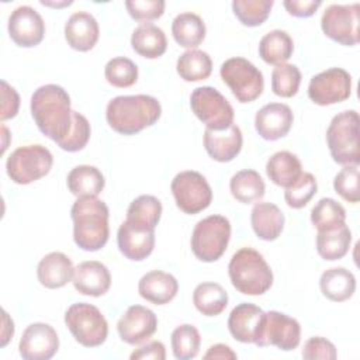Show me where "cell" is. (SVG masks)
Masks as SVG:
<instances>
[{"label":"cell","instance_id":"obj_1","mask_svg":"<svg viewBox=\"0 0 360 360\" xmlns=\"http://www.w3.org/2000/svg\"><path fill=\"white\" fill-rule=\"evenodd\" d=\"M31 115L38 129L59 143L72 129L73 110L66 90L58 84H44L31 96Z\"/></svg>","mask_w":360,"mask_h":360},{"label":"cell","instance_id":"obj_2","mask_svg":"<svg viewBox=\"0 0 360 360\" xmlns=\"http://www.w3.org/2000/svg\"><path fill=\"white\" fill-rule=\"evenodd\" d=\"M162 115L158 98L148 94L117 96L108 101L105 120L121 135H135L153 125Z\"/></svg>","mask_w":360,"mask_h":360},{"label":"cell","instance_id":"obj_3","mask_svg":"<svg viewBox=\"0 0 360 360\" xmlns=\"http://www.w3.org/2000/svg\"><path fill=\"white\" fill-rule=\"evenodd\" d=\"M108 215V207L103 200L79 197L70 210L75 243L86 252L104 248L110 236Z\"/></svg>","mask_w":360,"mask_h":360},{"label":"cell","instance_id":"obj_4","mask_svg":"<svg viewBox=\"0 0 360 360\" xmlns=\"http://www.w3.org/2000/svg\"><path fill=\"white\" fill-rule=\"evenodd\" d=\"M232 285L245 295H262L273 284V271L263 255L253 248L235 252L228 264Z\"/></svg>","mask_w":360,"mask_h":360},{"label":"cell","instance_id":"obj_5","mask_svg":"<svg viewBox=\"0 0 360 360\" xmlns=\"http://www.w3.org/2000/svg\"><path fill=\"white\" fill-rule=\"evenodd\" d=\"M326 143L336 163L359 166V114L356 110L342 111L332 118L326 129Z\"/></svg>","mask_w":360,"mask_h":360},{"label":"cell","instance_id":"obj_6","mask_svg":"<svg viewBox=\"0 0 360 360\" xmlns=\"http://www.w3.org/2000/svg\"><path fill=\"white\" fill-rule=\"evenodd\" d=\"M231 239V222L224 215H210L198 221L191 235L194 256L205 263L217 262Z\"/></svg>","mask_w":360,"mask_h":360},{"label":"cell","instance_id":"obj_7","mask_svg":"<svg viewBox=\"0 0 360 360\" xmlns=\"http://www.w3.org/2000/svg\"><path fill=\"white\" fill-rule=\"evenodd\" d=\"M65 323L77 343L84 347L101 346L108 336V323L101 311L87 302L72 304L65 312Z\"/></svg>","mask_w":360,"mask_h":360},{"label":"cell","instance_id":"obj_8","mask_svg":"<svg viewBox=\"0 0 360 360\" xmlns=\"http://www.w3.org/2000/svg\"><path fill=\"white\" fill-rule=\"evenodd\" d=\"M52 165L53 156L48 148L25 145L11 152L6 162V170L15 184H30L46 176Z\"/></svg>","mask_w":360,"mask_h":360},{"label":"cell","instance_id":"obj_9","mask_svg":"<svg viewBox=\"0 0 360 360\" xmlns=\"http://www.w3.org/2000/svg\"><path fill=\"white\" fill-rule=\"evenodd\" d=\"M221 79L239 103L255 101L264 89L262 72L245 58H229L219 69Z\"/></svg>","mask_w":360,"mask_h":360},{"label":"cell","instance_id":"obj_10","mask_svg":"<svg viewBox=\"0 0 360 360\" xmlns=\"http://www.w3.org/2000/svg\"><path fill=\"white\" fill-rule=\"evenodd\" d=\"M190 107L208 129L222 131L233 124L235 114L231 103L211 86L194 89L190 96Z\"/></svg>","mask_w":360,"mask_h":360},{"label":"cell","instance_id":"obj_11","mask_svg":"<svg viewBox=\"0 0 360 360\" xmlns=\"http://www.w3.org/2000/svg\"><path fill=\"white\" fill-rule=\"evenodd\" d=\"M170 188L177 208L188 215L204 211L212 201V190L207 179L194 170L177 173L172 180Z\"/></svg>","mask_w":360,"mask_h":360},{"label":"cell","instance_id":"obj_12","mask_svg":"<svg viewBox=\"0 0 360 360\" xmlns=\"http://www.w3.org/2000/svg\"><path fill=\"white\" fill-rule=\"evenodd\" d=\"M360 4H330L322 14L321 28L332 41L354 46L359 44Z\"/></svg>","mask_w":360,"mask_h":360},{"label":"cell","instance_id":"obj_13","mask_svg":"<svg viewBox=\"0 0 360 360\" xmlns=\"http://www.w3.org/2000/svg\"><path fill=\"white\" fill-rule=\"evenodd\" d=\"M352 94V76L342 68H330L311 77L308 97L318 105H332Z\"/></svg>","mask_w":360,"mask_h":360},{"label":"cell","instance_id":"obj_14","mask_svg":"<svg viewBox=\"0 0 360 360\" xmlns=\"http://www.w3.org/2000/svg\"><path fill=\"white\" fill-rule=\"evenodd\" d=\"M301 342V326L295 318L278 311L266 312L262 333L256 346H276L280 350L290 352L298 347Z\"/></svg>","mask_w":360,"mask_h":360},{"label":"cell","instance_id":"obj_15","mask_svg":"<svg viewBox=\"0 0 360 360\" xmlns=\"http://www.w3.org/2000/svg\"><path fill=\"white\" fill-rule=\"evenodd\" d=\"M8 35L21 48L37 46L45 37V22L31 6L14 8L8 17Z\"/></svg>","mask_w":360,"mask_h":360},{"label":"cell","instance_id":"obj_16","mask_svg":"<svg viewBox=\"0 0 360 360\" xmlns=\"http://www.w3.org/2000/svg\"><path fill=\"white\" fill-rule=\"evenodd\" d=\"M59 349L56 330L44 322H35L25 328L18 343V350L25 360H49Z\"/></svg>","mask_w":360,"mask_h":360},{"label":"cell","instance_id":"obj_17","mask_svg":"<svg viewBox=\"0 0 360 360\" xmlns=\"http://www.w3.org/2000/svg\"><path fill=\"white\" fill-rule=\"evenodd\" d=\"M158 329V318L155 312L143 305H131L118 319L117 330L128 345H141L155 335Z\"/></svg>","mask_w":360,"mask_h":360},{"label":"cell","instance_id":"obj_18","mask_svg":"<svg viewBox=\"0 0 360 360\" xmlns=\"http://www.w3.org/2000/svg\"><path fill=\"white\" fill-rule=\"evenodd\" d=\"M266 312L250 302L236 305L228 318V329L232 338L242 343H256L262 333Z\"/></svg>","mask_w":360,"mask_h":360},{"label":"cell","instance_id":"obj_19","mask_svg":"<svg viewBox=\"0 0 360 360\" xmlns=\"http://www.w3.org/2000/svg\"><path fill=\"white\" fill-rule=\"evenodd\" d=\"M294 114L287 104L269 103L255 117V128L266 141H277L285 136L292 125Z\"/></svg>","mask_w":360,"mask_h":360},{"label":"cell","instance_id":"obj_20","mask_svg":"<svg viewBox=\"0 0 360 360\" xmlns=\"http://www.w3.org/2000/svg\"><path fill=\"white\" fill-rule=\"evenodd\" d=\"M120 252L132 262L146 259L155 248V231L136 226L127 219L120 225L117 232Z\"/></svg>","mask_w":360,"mask_h":360},{"label":"cell","instance_id":"obj_21","mask_svg":"<svg viewBox=\"0 0 360 360\" xmlns=\"http://www.w3.org/2000/svg\"><path fill=\"white\" fill-rule=\"evenodd\" d=\"M72 283L75 290L83 295L101 297L110 290L111 274L101 262L87 260L75 267Z\"/></svg>","mask_w":360,"mask_h":360},{"label":"cell","instance_id":"obj_22","mask_svg":"<svg viewBox=\"0 0 360 360\" xmlns=\"http://www.w3.org/2000/svg\"><path fill=\"white\" fill-rule=\"evenodd\" d=\"M243 143L242 131L236 124L222 131H214L205 128L204 131V148L208 156L217 162L225 163L233 160Z\"/></svg>","mask_w":360,"mask_h":360},{"label":"cell","instance_id":"obj_23","mask_svg":"<svg viewBox=\"0 0 360 360\" xmlns=\"http://www.w3.org/2000/svg\"><path fill=\"white\" fill-rule=\"evenodd\" d=\"M98 22L90 13H73L65 24V39L70 48L79 52L93 49L98 41Z\"/></svg>","mask_w":360,"mask_h":360},{"label":"cell","instance_id":"obj_24","mask_svg":"<svg viewBox=\"0 0 360 360\" xmlns=\"http://www.w3.org/2000/svg\"><path fill=\"white\" fill-rule=\"evenodd\" d=\"M75 267L72 260L62 252L45 255L37 267V277L41 285L49 290L62 288L72 281Z\"/></svg>","mask_w":360,"mask_h":360},{"label":"cell","instance_id":"obj_25","mask_svg":"<svg viewBox=\"0 0 360 360\" xmlns=\"http://www.w3.org/2000/svg\"><path fill=\"white\" fill-rule=\"evenodd\" d=\"M177 291L179 283L176 277L162 270L148 271L138 283L139 295L155 305L170 302L177 295Z\"/></svg>","mask_w":360,"mask_h":360},{"label":"cell","instance_id":"obj_26","mask_svg":"<svg viewBox=\"0 0 360 360\" xmlns=\"http://www.w3.org/2000/svg\"><path fill=\"white\" fill-rule=\"evenodd\" d=\"M250 224L262 240H276L284 228V214L273 202H256L250 212Z\"/></svg>","mask_w":360,"mask_h":360},{"label":"cell","instance_id":"obj_27","mask_svg":"<svg viewBox=\"0 0 360 360\" xmlns=\"http://www.w3.org/2000/svg\"><path fill=\"white\" fill-rule=\"evenodd\" d=\"M352 243V232L346 222L318 231L316 233V252L328 262L339 260L347 255Z\"/></svg>","mask_w":360,"mask_h":360},{"label":"cell","instance_id":"obj_28","mask_svg":"<svg viewBox=\"0 0 360 360\" xmlns=\"http://www.w3.org/2000/svg\"><path fill=\"white\" fill-rule=\"evenodd\" d=\"M319 288L328 300L343 302L353 297L356 291V277L345 267H332L321 274Z\"/></svg>","mask_w":360,"mask_h":360},{"label":"cell","instance_id":"obj_29","mask_svg":"<svg viewBox=\"0 0 360 360\" xmlns=\"http://www.w3.org/2000/svg\"><path fill=\"white\" fill-rule=\"evenodd\" d=\"M266 173L276 186L287 188L302 174V165L297 155L288 150H278L269 158L266 163Z\"/></svg>","mask_w":360,"mask_h":360},{"label":"cell","instance_id":"obj_30","mask_svg":"<svg viewBox=\"0 0 360 360\" xmlns=\"http://www.w3.org/2000/svg\"><path fill=\"white\" fill-rule=\"evenodd\" d=\"M131 45L138 55L146 59H156L166 52L167 39L158 25L141 24L132 31Z\"/></svg>","mask_w":360,"mask_h":360},{"label":"cell","instance_id":"obj_31","mask_svg":"<svg viewBox=\"0 0 360 360\" xmlns=\"http://www.w3.org/2000/svg\"><path fill=\"white\" fill-rule=\"evenodd\" d=\"M69 191L79 197H97L104 186L105 180L103 173L90 165H80L73 167L66 179Z\"/></svg>","mask_w":360,"mask_h":360},{"label":"cell","instance_id":"obj_32","mask_svg":"<svg viewBox=\"0 0 360 360\" xmlns=\"http://www.w3.org/2000/svg\"><path fill=\"white\" fill-rule=\"evenodd\" d=\"M205 24L195 13H180L172 22V34L174 41L188 49H195L205 38Z\"/></svg>","mask_w":360,"mask_h":360},{"label":"cell","instance_id":"obj_33","mask_svg":"<svg viewBox=\"0 0 360 360\" xmlns=\"http://www.w3.org/2000/svg\"><path fill=\"white\" fill-rule=\"evenodd\" d=\"M294 52L292 38L287 31L273 30L267 32L259 42V56L267 65L285 63Z\"/></svg>","mask_w":360,"mask_h":360},{"label":"cell","instance_id":"obj_34","mask_svg":"<svg viewBox=\"0 0 360 360\" xmlns=\"http://www.w3.org/2000/svg\"><path fill=\"white\" fill-rule=\"evenodd\" d=\"M193 304L202 315L217 316L228 305V292L218 283H201L193 291Z\"/></svg>","mask_w":360,"mask_h":360},{"label":"cell","instance_id":"obj_35","mask_svg":"<svg viewBox=\"0 0 360 360\" xmlns=\"http://www.w3.org/2000/svg\"><path fill=\"white\" fill-rule=\"evenodd\" d=\"M229 190L236 201L250 204L259 201L264 195L266 186L262 176L256 170L245 169L231 177Z\"/></svg>","mask_w":360,"mask_h":360},{"label":"cell","instance_id":"obj_36","mask_svg":"<svg viewBox=\"0 0 360 360\" xmlns=\"http://www.w3.org/2000/svg\"><path fill=\"white\" fill-rule=\"evenodd\" d=\"M162 215V202L159 198L150 194H142L136 197L127 210V221L145 228L155 231L156 225L160 221Z\"/></svg>","mask_w":360,"mask_h":360},{"label":"cell","instance_id":"obj_37","mask_svg":"<svg viewBox=\"0 0 360 360\" xmlns=\"http://www.w3.org/2000/svg\"><path fill=\"white\" fill-rule=\"evenodd\" d=\"M176 70L184 82L205 80L212 72V60L204 51L188 49L179 56Z\"/></svg>","mask_w":360,"mask_h":360},{"label":"cell","instance_id":"obj_38","mask_svg":"<svg viewBox=\"0 0 360 360\" xmlns=\"http://www.w3.org/2000/svg\"><path fill=\"white\" fill-rule=\"evenodd\" d=\"M173 356L179 360L194 359L200 352L201 336L194 325L183 323L172 332Z\"/></svg>","mask_w":360,"mask_h":360},{"label":"cell","instance_id":"obj_39","mask_svg":"<svg viewBox=\"0 0 360 360\" xmlns=\"http://www.w3.org/2000/svg\"><path fill=\"white\" fill-rule=\"evenodd\" d=\"M273 4V0H233L232 10L240 24L257 27L267 20Z\"/></svg>","mask_w":360,"mask_h":360},{"label":"cell","instance_id":"obj_40","mask_svg":"<svg viewBox=\"0 0 360 360\" xmlns=\"http://www.w3.org/2000/svg\"><path fill=\"white\" fill-rule=\"evenodd\" d=\"M311 222L318 231H323L346 222V211L333 198H321L311 210Z\"/></svg>","mask_w":360,"mask_h":360},{"label":"cell","instance_id":"obj_41","mask_svg":"<svg viewBox=\"0 0 360 360\" xmlns=\"http://www.w3.org/2000/svg\"><path fill=\"white\" fill-rule=\"evenodd\" d=\"M104 76L114 87H131L138 80V66L125 56H117L105 63Z\"/></svg>","mask_w":360,"mask_h":360},{"label":"cell","instance_id":"obj_42","mask_svg":"<svg viewBox=\"0 0 360 360\" xmlns=\"http://www.w3.org/2000/svg\"><path fill=\"white\" fill-rule=\"evenodd\" d=\"M301 84V72L295 65L281 63L273 69L271 90L276 96L290 98L298 93Z\"/></svg>","mask_w":360,"mask_h":360},{"label":"cell","instance_id":"obj_43","mask_svg":"<svg viewBox=\"0 0 360 360\" xmlns=\"http://www.w3.org/2000/svg\"><path fill=\"white\" fill-rule=\"evenodd\" d=\"M318 183L312 173L302 172L300 179L284 191V200L290 208L300 210L305 207L316 194Z\"/></svg>","mask_w":360,"mask_h":360},{"label":"cell","instance_id":"obj_44","mask_svg":"<svg viewBox=\"0 0 360 360\" xmlns=\"http://www.w3.org/2000/svg\"><path fill=\"white\" fill-rule=\"evenodd\" d=\"M335 191L347 202L356 204L360 200L359 191V166H345L333 179Z\"/></svg>","mask_w":360,"mask_h":360},{"label":"cell","instance_id":"obj_45","mask_svg":"<svg viewBox=\"0 0 360 360\" xmlns=\"http://www.w3.org/2000/svg\"><path fill=\"white\" fill-rule=\"evenodd\" d=\"M90 134L91 128L89 120L83 114L73 111L72 129L68 134V136L58 143V146L66 152H79L87 145Z\"/></svg>","mask_w":360,"mask_h":360},{"label":"cell","instance_id":"obj_46","mask_svg":"<svg viewBox=\"0 0 360 360\" xmlns=\"http://www.w3.org/2000/svg\"><path fill=\"white\" fill-rule=\"evenodd\" d=\"M166 3L163 0H127L125 8L128 14L138 22L150 24L160 18L165 13Z\"/></svg>","mask_w":360,"mask_h":360},{"label":"cell","instance_id":"obj_47","mask_svg":"<svg viewBox=\"0 0 360 360\" xmlns=\"http://www.w3.org/2000/svg\"><path fill=\"white\" fill-rule=\"evenodd\" d=\"M302 357L307 360H315V359L335 360L338 357V352L335 345L326 338L314 336L304 343Z\"/></svg>","mask_w":360,"mask_h":360},{"label":"cell","instance_id":"obj_48","mask_svg":"<svg viewBox=\"0 0 360 360\" xmlns=\"http://www.w3.org/2000/svg\"><path fill=\"white\" fill-rule=\"evenodd\" d=\"M20 108V96L14 87H11L6 80H1V121L14 118Z\"/></svg>","mask_w":360,"mask_h":360},{"label":"cell","instance_id":"obj_49","mask_svg":"<svg viewBox=\"0 0 360 360\" xmlns=\"http://www.w3.org/2000/svg\"><path fill=\"white\" fill-rule=\"evenodd\" d=\"M321 0H284L283 6L287 13L292 17L307 18L315 14V11L321 7Z\"/></svg>","mask_w":360,"mask_h":360},{"label":"cell","instance_id":"obj_50","mask_svg":"<svg viewBox=\"0 0 360 360\" xmlns=\"http://www.w3.org/2000/svg\"><path fill=\"white\" fill-rule=\"evenodd\" d=\"M132 360H165L166 349L159 340H152L131 353Z\"/></svg>","mask_w":360,"mask_h":360},{"label":"cell","instance_id":"obj_51","mask_svg":"<svg viewBox=\"0 0 360 360\" xmlns=\"http://www.w3.org/2000/svg\"><path fill=\"white\" fill-rule=\"evenodd\" d=\"M204 359H219V360H226V359H236V353L226 345L224 343H217L212 345L207 353L204 354Z\"/></svg>","mask_w":360,"mask_h":360},{"label":"cell","instance_id":"obj_52","mask_svg":"<svg viewBox=\"0 0 360 360\" xmlns=\"http://www.w3.org/2000/svg\"><path fill=\"white\" fill-rule=\"evenodd\" d=\"M14 335V322L13 319L10 318V315L3 309V329H1V342H0V346L4 347L10 339L13 338Z\"/></svg>","mask_w":360,"mask_h":360},{"label":"cell","instance_id":"obj_53","mask_svg":"<svg viewBox=\"0 0 360 360\" xmlns=\"http://www.w3.org/2000/svg\"><path fill=\"white\" fill-rule=\"evenodd\" d=\"M41 4H44V6H53V7H60V6H70L72 4V1H63V3H60V4H55V3H48V1H41Z\"/></svg>","mask_w":360,"mask_h":360},{"label":"cell","instance_id":"obj_54","mask_svg":"<svg viewBox=\"0 0 360 360\" xmlns=\"http://www.w3.org/2000/svg\"><path fill=\"white\" fill-rule=\"evenodd\" d=\"M1 134H3V138H4V142H3V152H4V150L7 149V145H6V136L8 135V129H7L4 125L1 127Z\"/></svg>","mask_w":360,"mask_h":360}]
</instances>
